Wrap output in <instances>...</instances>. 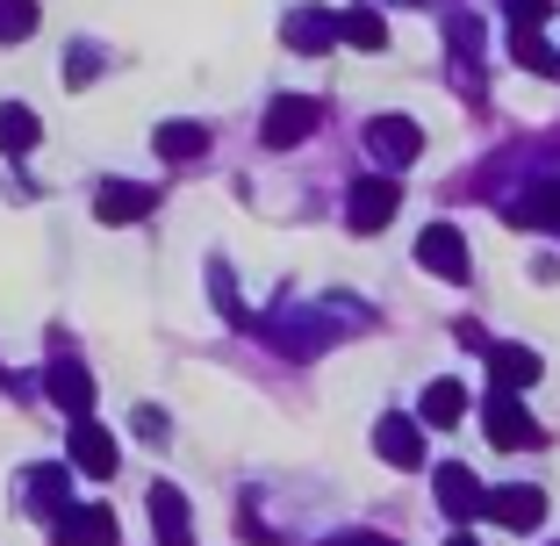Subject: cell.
<instances>
[{
	"mask_svg": "<svg viewBox=\"0 0 560 546\" xmlns=\"http://www.w3.org/2000/svg\"><path fill=\"white\" fill-rule=\"evenodd\" d=\"M489 367H495V388H511V396L539 381V352H525V346H495Z\"/></svg>",
	"mask_w": 560,
	"mask_h": 546,
	"instance_id": "obj_15",
	"label": "cell"
},
{
	"mask_svg": "<svg viewBox=\"0 0 560 546\" xmlns=\"http://www.w3.org/2000/svg\"><path fill=\"white\" fill-rule=\"evenodd\" d=\"M511 50H517V66L539 72V80H560V50L539 44V30H511Z\"/></svg>",
	"mask_w": 560,
	"mask_h": 546,
	"instance_id": "obj_18",
	"label": "cell"
},
{
	"mask_svg": "<svg viewBox=\"0 0 560 546\" xmlns=\"http://www.w3.org/2000/svg\"><path fill=\"white\" fill-rule=\"evenodd\" d=\"M338 36L360 44V50H381V44H388V22H381L374 8H352V15H338Z\"/></svg>",
	"mask_w": 560,
	"mask_h": 546,
	"instance_id": "obj_19",
	"label": "cell"
},
{
	"mask_svg": "<svg viewBox=\"0 0 560 546\" xmlns=\"http://www.w3.org/2000/svg\"><path fill=\"white\" fill-rule=\"evenodd\" d=\"M58 546H116V518L101 511V503H86V511H72L58 525Z\"/></svg>",
	"mask_w": 560,
	"mask_h": 546,
	"instance_id": "obj_13",
	"label": "cell"
},
{
	"mask_svg": "<svg viewBox=\"0 0 560 546\" xmlns=\"http://www.w3.org/2000/svg\"><path fill=\"white\" fill-rule=\"evenodd\" d=\"M396 201H402V187L388 181V173H374V181H352V201H346V223L352 231H381L388 216H396Z\"/></svg>",
	"mask_w": 560,
	"mask_h": 546,
	"instance_id": "obj_2",
	"label": "cell"
},
{
	"mask_svg": "<svg viewBox=\"0 0 560 546\" xmlns=\"http://www.w3.org/2000/svg\"><path fill=\"white\" fill-rule=\"evenodd\" d=\"M374 453L396 467H424V431L410 425V417H381L374 425Z\"/></svg>",
	"mask_w": 560,
	"mask_h": 546,
	"instance_id": "obj_10",
	"label": "cell"
},
{
	"mask_svg": "<svg viewBox=\"0 0 560 546\" xmlns=\"http://www.w3.org/2000/svg\"><path fill=\"white\" fill-rule=\"evenodd\" d=\"M366 151H374L381 166H410L417 151H424V130L410 116H381V123H366Z\"/></svg>",
	"mask_w": 560,
	"mask_h": 546,
	"instance_id": "obj_5",
	"label": "cell"
},
{
	"mask_svg": "<svg viewBox=\"0 0 560 546\" xmlns=\"http://www.w3.org/2000/svg\"><path fill=\"white\" fill-rule=\"evenodd\" d=\"M316 116H324V101H302V94H280L273 108H266V144L273 151H288V144H302V137L316 130Z\"/></svg>",
	"mask_w": 560,
	"mask_h": 546,
	"instance_id": "obj_3",
	"label": "cell"
},
{
	"mask_svg": "<svg viewBox=\"0 0 560 546\" xmlns=\"http://www.w3.org/2000/svg\"><path fill=\"white\" fill-rule=\"evenodd\" d=\"M151 518H159V546H195V518L173 481H151Z\"/></svg>",
	"mask_w": 560,
	"mask_h": 546,
	"instance_id": "obj_9",
	"label": "cell"
},
{
	"mask_svg": "<svg viewBox=\"0 0 560 546\" xmlns=\"http://www.w3.org/2000/svg\"><path fill=\"white\" fill-rule=\"evenodd\" d=\"M460 417H467V388H460V381H431V388H424V425L453 431Z\"/></svg>",
	"mask_w": 560,
	"mask_h": 546,
	"instance_id": "obj_17",
	"label": "cell"
},
{
	"mask_svg": "<svg viewBox=\"0 0 560 546\" xmlns=\"http://www.w3.org/2000/svg\"><path fill=\"white\" fill-rule=\"evenodd\" d=\"M144 209H151V187H122V181H108V187L94 195V216H101V223H137Z\"/></svg>",
	"mask_w": 560,
	"mask_h": 546,
	"instance_id": "obj_14",
	"label": "cell"
},
{
	"mask_svg": "<svg viewBox=\"0 0 560 546\" xmlns=\"http://www.w3.org/2000/svg\"><path fill=\"white\" fill-rule=\"evenodd\" d=\"M489 518L495 525H511V532H532L546 518V497L532 489V481H511V489H489Z\"/></svg>",
	"mask_w": 560,
	"mask_h": 546,
	"instance_id": "obj_6",
	"label": "cell"
},
{
	"mask_svg": "<svg viewBox=\"0 0 560 546\" xmlns=\"http://www.w3.org/2000/svg\"><path fill=\"white\" fill-rule=\"evenodd\" d=\"M36 36V0H0V44Z\"/></svg>",
	"mask_w": 560,
	"mask_h": 546,
	"instance_id": "obj_23",
	"label": "cell"
},
{
	"mask_svg": "<svg viewBox=\"0 0 560 546\" xmlns=\"http://www.w3.org/2000/svg\"><path fill=\"white\" fill-rule=\"evenodd\" d=\"M72 461H80V475H94V481H108L116 475V439H108V431L94 425V417H80V425H72Z\"/></svg>",
	"mask_w": 560,
	"mask_h": 546,
	"instance_id": "obj_8",
	"label": "cell"
},
{
	"mask_svg": "<svg viewBox=\"0 0 560 546\" xmlns=\"http://www.w3.org/2000/svg\"><path fill=\"white\" fill-rule=\"evenodd\" d=\"M324 546H396V539H381V532H338V539H324Z\"/></svg>",
	"mask_w": 560,
	"mask_h": 546,
	"instance_id": "obj_25",
	"label": "cell"
},
{
	"mask_svg": "<svg viewBox=\"0 0 560 546\" xmlns=\"http://www.w3.org/2000/svg\"><path fill=\"white\" fill-rule=\"evenodd\" d=\"M30 503H36V511H58V525H66V475H58V467H36V475H30Z\"/></svg>",
	"mask_w": 560,
	"mask_h": 546,
	"instance_id": "obj_21",
	"label": "cell"
},
{
	"mask_svg": "<svg viewBox=\"0 0 560 546\" xmlns=\"http://www.w3.org/2000/svg\"><path fill=\"white\" fill-rule=\"evenodd\" d=\"M439 511L445 518H475V511H489V489H481L467 467H439Z\"/></svg>",
	"mask_w": 560,
	"mask_h": 546,
	"instance_id": "obj_11",
	"label": "cell"
},
{
	"mask_svg": "<svg viewBox=\"0 0 560 546\" xmlns=\"http://www.w3.org/2000/svg\"><path fill=\"white\" fill-rule=\"evenodd\" d=\"M209 151V130H195V123H165L159 130V159H201Z\"/></svg>",
	"mask_w": 560,
	"mask_h": 546,
	"instance_id": "obj_20",
	"label": "cell"
},
{
	"mask_svg": "<svg viewBox=\"0 0 560 546\" xmlns=\"http://www.w3.org/2000/svg\"><path fill=\"white\" fill-rule=\"evenodd\" d=\"M417 266L439 274V281H467V237L453 231V223H431V231L417 237Z\"/></svg>",
	"mask_w": 560,
	"mask_h": 546,
	"instance_id": "obj_4",
	"label": "cell"
},
{
	"mask_svg": "<svg viewBox=\"0 0 560 546\" xmlns=\"http://www.w3.org/2000/svg\"><path fill=\"white\" fill-rule=\"evenodd\" d=\"M280 36H288L295 50H330V44H338V22H330L324 8H302V15H288V30H280Z\"/></svg>",
	"mask_w": 560,
	"mask_h": 546,
	"instance_id": "obj_16",
	"label": "cell"
},
{
	"mask_svg": "<svg viewBox=\"0 0 560 546\" xmlns=\"http://www.w3.org/2000/svg\"><path fill=\"white\" fill-rule=\"evenodd\" d=\"M445 546H475V539H467V532H453V539H445Z\"/></svg>",
	"mask_w": 560,
	"mask_h": 546,
	"instance_id": "obj_26",
	"label": "cell"
},
{
	"mask_svg": "<svg viewBox=\"0 0 560 546\" xmlns=\"http://www.w3.org/2000/svg\"><path fill=\"white\" fill-rule=\"evenodd\" d=\"M30 144H36V116L8 101V108H0V151H30Z\"/></svg>",
	"mask_w": 560,
	"mask_h": 546,
	"instance_id": "obj_22",
	"label": "cell"
},
{
	"mask_svg": "<svg viewBox=\"0 0 560 546\" xmlns=\"http://www.w3.org/2000/svg\"><path fill=\"white\" fill-rule=\"evenodd\" d=\"M546 15H553V0H511V22H517V30H539Z\"/></svg>",
	"mask_w": 560,
	"mask_h": 546,
	"instance_id": "obj_24",
	"label": "cell"
},
{
	"mask_svg": "<svg viewBox=\"0 0 560 546\" xmlns=\"http://www.w3.org/2000/svg\"><path fill=\"white\" fill-rule=\"evenodd\" d=\"M481 425H489V439H495L503 453H525V446H539V439H546V431L532 425V410L511 396V388H495V396L481 403Z\"/></svg>",
	"mask_w": 560,
	"mask_h": 546,
	"instance_id": "obj_1",
	"label": "cell"
},
{
	"mask_svg": "<svg viewBox=\"0 0 560 546\" xmlns=\"http://www.w3.org/2000/svg\"><path fill=\"white\" fill-rule=\"evenodd\" d=\"M511 223H525V231H560V181H532V195L511 201Z\"/></svg>",
	"mask_w": 560,
	"mask_h": 546,
	"instance_id": "obj_12",
	"label": "cell"
},
{
	"mask_svg": "<svg viewBox=\"0 0 560 546\" xmlns=\"http://www.w3.org/2000/svg\"><path fill=\"white\" fill-rule=\"evenodd\" d=\"M44 381H50V403H58V410H72V425L94 410V374H86L80 360H50Z\"/></svg>",
	"mask_w": 560,
	"mask_h": 546,
	"instance_id": "obj_7",
	"label": "cell"
}]
</instances>
